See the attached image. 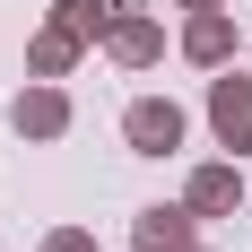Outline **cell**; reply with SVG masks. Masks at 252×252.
<instances>
[{"label": "cell", "instance_id": "6da1fadb", "mask_svg": "<svg viewBox=\"0 0 252 252\" xmlns=\"http://www.w3.org/2000/svg\"><path fill=\"white\" fill-rule=\"evenodd\" d=\"M122 139H130L139 157H174V148H183V104H174V96H139V104L122 113Z\"/></svg>", "mask_w": 252, "mask_h": 252}, {"label": "cell", "instance_id": "7a4b0ae2", "mask_svg": "<svg viewBox=\"0 0 252 252\" xmlns=\"http://www.w3.org/2000/svg\"><path fill=\"white\" fill-rule=\"evenodd\" d=\"M104 44H113V61H122V70H148L157 52H165V35H157V18H148V0H113Z\"/></svg>", "mask_w": 252, "mask_h": 252}, {"label": "cell", "instance_id": "3957f363", "mask_svg": "<svg viewBox=\"0 0 252 252\" xmlns=\"http://www.w3.org/2000/svg\"><path fill=\"white\" fill-rule=\"evenodd\" d=\"M209 130H218V139H226L235 157L252 148V78H218V87H209Z\"/></svg>", "mask_w": 252, "mask_h": 252}, {"label": "cell", "instance_id": "277c9868", "mask_svg": "<svg viewBox=\"0 0 252 252\" xmlns=\"http://www.w3.org/2000/svg\"><path fill=\"white\" fill-rule=\"evenodd\" d=\"M9 122H18L26 139H61V130H70V96H61L52 78H35V87H18V104H9Z\"/></svg>", "mask_w": 252, "mask_h": 252}, {"label": "cell", "instance_id": "5b68a950", "mask_svg": "<svg viewBox=\"0 0 252 252\" xmlns=\"http://www.w3.org/2000/svg\"><path fill=\"white\" fill-rule=\"evenodd\" d=\"M183 52H191L200 70H226V61H235V18H226V9H191V26H183Z\"/></svg>", "mask_w": 252, "mask_h": 252}, {"label": "cell", "instance_id": "8992f818", "mask_svg": "<svg viewBox=\"0 0 252 252\" xmlns=\"http://www.w3.org/2000/svg\"><path fill=\"white\" fill-rule=\"evenodd\" d=\"M183 200H191V218H226V209L244 200V174H235V165H200Z\"/></svg>", "mask_w": 252, "mask_h": 252}, {"label": "cell", "instance_id": "52a82bcc", "mask_svg": "<svg viewBox=\"0 0 252 252\" xmlns=\"http://www.w3.org/2000/svg\"><path fill=\"white\" fill-rule=\"evenodd\" d=\"M174 244H191V200H183V209H139L130 252H174Z\"/></svg>", "mask_w": 252, "mask_h": 252}, {"label": "cell", "instance_id": "ba28073f", "mask_svg": "<svg viewBox=\"0 0 252 252\" xmlns=\"http://www.w3.org/2000/svg\"><path fill=\"white\" fill-rule=\"evenodd\" d=\"M70 61H78V35H70V26H44L35 52H26V70H35V78H61Z\"/></svg>", "mask_w": 252, "mask_h": 252}, {"label": "cell", "instance_id": "9c48e42d", "mask_svg": "<svg viewBox=\"0 0 252 252\" xmlns=\"http://www.w3.org/2000/svg\"><path fill=\"white\" fill-rule=\"evenodd\" d=\"M52 26H70L78 44H104V26H113V9H96V0H61V9H52Z\"/></svg>", "mask_w": 252, "mask_h": 252}, {"label": "cell", "instance_id": "30bf717a", "mask_svg": "<svg viewBox=\"0 0 252 252\" xmlns=\"http://www.w3.org/2000/svg\"><path fill=\"white\" fill-rule=\"evenodd\" d=\"M44 252H96V235H87V226H61V235H44Z\"/></svg>", "mask_w": 252, "mask_h": 252}, {"label": "cell", "instance_id": "8fae6325", "mask_svg": "<svg viewBox=\"0 0 252 252\" xmlns=\"http://www.w3.org/2000/svg\"><path fill=\"white\" fill-rule=\"evenodd\" d=\"M183 9H226V0H183Z\"/></svg>", "mask_w": 252, "mask_h": 252}, {"label": "cell", "instance_id": "7c38bea8", "mask_svg": "<svg viewBox=\"0 0 252 252\" xmlns=\"http://www.w3.org/2000/svg\"><path fill=\"white\" fill-rule=\"evenodd\" d=\"M174 252H200V244H174Z\"/></svg>", "mask_w": 252, "mask_h": 252}]
</instances>
